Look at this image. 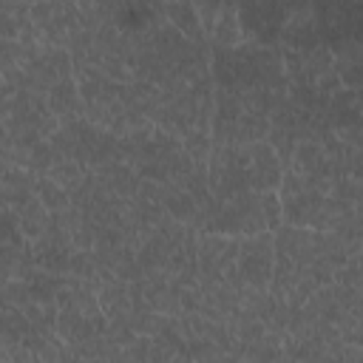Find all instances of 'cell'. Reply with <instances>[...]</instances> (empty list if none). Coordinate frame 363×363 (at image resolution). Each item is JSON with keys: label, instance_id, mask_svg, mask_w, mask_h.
<instances>
[{"label": "cell", "instance_id": "obj_1", "mask_svg": "<svg viewBox=\"0 0 363 363\" xmlns=\"http://www.w3.org/2000/svg\"><path fill=\"white\" fill-rule=\"evenodd\" d=\"M48 108L60 122H71V119H82L85 116V102L79 96L77 79H62L48 91Z\"/></svg>", "mask_w": 363, "mask_h": 363}, {"label": "cell", "instance_id": "obj_19", "mask_svg": "<svg viewBox=\"0 0 363 363\" xmlns=\"http://www.w3.org/2000/svg\"><path fill=\"white\" fill-rule=\"evenodd\" d=\"M343 363H363V346L343 343Z\"/></svg>", "mask_w": 363, "mask_h": 363}, {"label": "cell", "instance_id": "obj_5", "mask_svg": "<svg viewBox=\"0 0 363 363\" xmlns=\"http://www.w3.org/2000/svg\"><path fill=\"white\" fill-rule=\"evenodd\" d=\"M14 213H17V221H20V233H23L28 241H37V238H43V233L48 230L51 213L45 210V204H43L37 196H34L31 201L20 204Z\"/></svg>", "mask_w": 363, "mask_h": 363}, {"label": "cell", "instance_id": "obj_8", "mask_svg": "<svg viewBox=\"0 0 363 363\" xmlns=\"http://www.w3.org/2000/svg\"><path fill=\"white\" fill-rule=\"evenodd\" d=\"M88 173H91V170H85L79 162H74V159H60V162L48 170V179H51V182H57L62 190L74 193V190L82 184V179H85Z\"/></svg>", "mask_w": 363, "mask_h": 363}, {"label": "cell", "instance_id": "obj_10", "mask_svg": "<svg viewBox=\"0 0 363 363\" xmlns=\"http://www.w3.org/2000/svg\"><path fill=\"white\" fill-rule=\"evenodd\" d=\"M267 142L275 147V153H278V159H281V164H284V170H286V167L292 164V153H295L298 136H295L292 130H286V128H269Z\"/></svg>", "mask_w": 363, "mask_h": 363}, {"label": "cell", "instance_id": "obj_18", "mask_svg": "<svg viewBox=\"0 0 363 363\" xmlns=\"http://www.w3.org/2000/svg\"><path fill=\"white\" fill-rule=\"evenodd\" d=\"M173 352L170 349H164V346H159V343H153L150 346V354H147V360L145 363H173Z\"/></svg>", "mask_w": 363, "mask_h": 363}, {"label": "cell", "instance_id": "obj_13", "mask_svg": "<svg viewBox=\"0 0 363 363\" xmlns=\"http://www.w3.org/2000/svg\"><path fill=\"white\" fill-rule=\"evenodd\" d=\"M261 213L267 218V227L275 233L281 224H284V207H281V199H278V190H269V193H261Z\"/></svg>", "mask_w": 363, "mask_h": 363}, {"label": "cell", "instance_id": "obj_11", "mask_svg": "<svg viewBox=\"0 0 363 363\" xmlns=\"http://www.w3.org/2000/svg\"><path fill=\"white\" fill-rule=\"evenodd\" d=\"M48 145L54 147V153H57L60 159H74V162H77L79 139H77V133H74V128H71V125H60V130L48 139Z\"/></svg>", "mask_w": 363, "mask_h": 363}, {"label": "cell", "instance_id": "obj_2", "mask_svg": "<svg viewBox=\"0 0 363 363\" xmlns=\"http://www.w3.org/2000/svg\"><path fill=\"white\" fill-rule=\"evenodd\" d=\"M247 37H244V28H241V17H238V6H227L221 3V11H218V20H216V28H213V37H210V48H238L244 45Z\"/></svg>", "mask_w": 363, "mask_h": 363}, {"label": "cell", "instance_id": "obj_16", "mask_svg": "<svg viewBox=\"0 0 363 363\" xmlns=\"http://www.w3.org/2000/svg\"><path fill=\"white\" fill-rule=\"evenodd\" d=\"M218 11H221V3H196V14H199V23H201V28H204L207 43H210V37H213Z\"/></svg>", "mask_w": 363, "mask_h": 363}, {"label": "cell", "instance_id": "obj_3", "mask_svg": "<svg viewBox=\"0 0 363 363\" xmlns=\"http://www.w3.org/2000/svg\"><path fill=\"white\" fill-rule=\"evenodd\" d=\"M99 306L105 312L108 320H125L130 318L133 312V303H130V284L113 278V281H105L102 289H99Z\"/></svg>", "mask_w": 363, "mask_h": 363}, {"label": "cell", "instance_id": "obj_4", "mask_svg": "<svg viewBox=\"0 0 363 363\" xmlns=\"http://www.w3.org/2000/svg\"><path fill=\"white\" fill-rule=\"evenodd\" d=\"M164 17H167V23H170L176 31H182L187 40H193V43H207L204 28H201L199 14H196V6H190V3H164Z\"/></svg>", "mask_w": 363, "mask_h": 363}, {"label": "cell", "instance_id": "obj_6", "mask_svg": "<svg viewBox=\"0 0 363 363\" xmlns=\"http://www.w3.org/2000/svg\"><path fill=\"white\" fill-rule=\"evenodd\" d=\"M164 210H167L170 218H176V221L190 227L196 213H199V201L184 187H179L173 182H164Z\"/></svg>", "mask_w": 363, "mask_h": 363}, {"label": "cell", "instance_id": "obj_20", "mask_svg": "<svg viewBox=\"0 0 363 363\" xmlns=\"http://www.w3.org/2000/svg\"><path fill=\"white\" fill-rule=\"evenodd\" d=\"M54 303H57L60 309H68V306H77V303H74V289H71V286L65 284V286H62V289L57 292V298H54Z\"/></svg>", "mask_w": 363, "mask_h": 363}, {"label": "cell", "instance_id": "obj_9", "mask_svg": "<svg viewBox=\"0 0 363 363\" xmlns=\"http://www.w3.org/2000/svg\"><path fill=\"white\" fill-rule=\"evenodd\" d=\"M182 147L190 153V159H193L196 164H207V162H210V153H213V136H210L207 130L193 128L190 133H184Z\"/></svg>", "mask_w": 363, "mask_h": 363}, {"label": "cell", "instance_id": "obj_15", "mask_svg": "<svg viewBox=\"0 0 363 363\" xmlns=\"http://www.w3.org/2000/svg\"><path fill=\"white\" fill-rule=\"evenodd\" d=\"M105 337H108L111 343H116V346H130L139 335H136V329L130 326V318H125V320H111Z\"/></svg>", "mask_w": 363, "mask_h": 363}, {"label": "cell", "instance_id": "obj_17", "mask_svg": "<svg viewBox=\"0 0 363 363\" xmlns=\"http://www.w3.org/2000/svg\"><path fill=\"white\" fill-rule=\"evenodd\" d=\"M150 346H153V337L150 335H139L130 346H125V352H128L130 363H145L147 354H150Z\"/></svg>", "mask_w": 363, "mask_h": 363}, {"label": "cell", "instance_id": "obj_21", "mask_svg": "<svg viewBox=\"0 0 363 363\" xmlns=\"http://www.w3.org/2000/svg\"><path fill=\"white\" fill-rule=\"evenodd\" d=\"M173 363H196V360H193L190 354H176V357H173Z\"/></svg>", "mask_w": 363, "mask_h": 363}, {"label": "cell", "instance_id": "obj_14", "mask_svg": "<svg viewBox=\"0 0 363 363\" xmlns=\"http://www.w3.org/2000/svg\"><path fill=\"white\" fill-rule=\"evenodd\" d=\"M335 71H337L343 88H349V91H360V88H363V65H360V62L335 60Z\"/></svg>", "mask_w": 363, "mask_h": 363}, {"label": "cell", "instance_id": "obj_12", "mask_svg": "<svg viewBox=\"0 0 363 363\" xmlns=\"http://www.w3.org/2000/svg\"><path fill=\"white\" fill-rule=\"evenodd\" d=\"M68 275H71V278H82V281L99 278V264H96L94 252H88V250H74Z\"/></svg>", "mask_w": 363, "mask_h": 363}, {"label": "cell", "instance_id": "obj_7", "mask_svg": "<svg viewBox=\"0 0 363 363\" xmlns=\"http://www.w3.org/2000/svg\"><path fill=\"white\" fill-rule=\"evenodd\" d=\"M34 196L45 204L48 213H62V210L71 207V193L62 190V187H60L57 182H51L48 176H40V179H37V190H34Z\"/></svg>", "mask_w": 363, "mask_h": 363}]
</instances>
